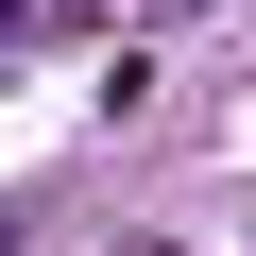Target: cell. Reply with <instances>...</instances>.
Returning a JSON list of instances; mask_svg holds the SVG:
<instances>
[{
	"instance_id": "obj_1",
	"label": "cell",
	"mask_w": 256,
	"mask_h": 256,
	"mask_svg": "<svg viewBox=\"0 0 256 256\" xmlns=\"http://www.w3.org/2000/svg\"><path fill=\"white\" fill-rule=\"evenodd\" d=\"M0 256H18V222H0Z\"/></svg>"
}]
</instances>
